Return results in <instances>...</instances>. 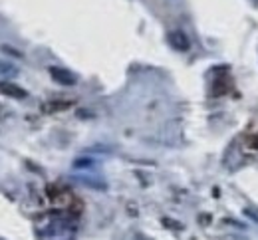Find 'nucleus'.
<instances>
[{
  "label": "nucleus",
  "instance_id": "obj_2",
  "mask_svg": "<svg viewBox=\"0 0 258 240\" xmlns=\"http://www.w3.org/2000/svg\"><path fill=\"white\" fill-rule=\"evenodd\" d=\"M169 44H171L175 50H179V52H187V50L191 48L189 38H187L185 32H181V30H173V32L169 34Z\"/></svg>",
  "mask_w": 258,
  "mask_h": 240
},
{
  "label": "nucleus",
  "instance_id": "obj_4",
  "mask_svg": "<svg viewBox=\"0 0 258 240\" xmlns=\"http://www.w3.org/2000/svg\"><path fill=\"white\" fill-rule=\"evenodd\" d=\"M230 90V84L226 79H215V96H225Z\"/></svg>",
  "mask_w": 258,
  "mask_h": 240
},
{
  "label": "nucleus",
  "instance_id": "obj_5",
  "mask_svg": "<svg viewBox=\"0 0 258 240\" xmlns=\"http://www.w3.org/2000/svg\"><path fill=\"white\" fill-rule=\"evenodd\" d=\"M244 145H246V149H250V151H258V131L252 133V135H248L246 141H244Z\"/></svg>",
  "mask_w": 258,
  "mask_h": 240
},
{
  "label": "nucleus",
  "instance_id": "obj_1",
  "mask_svg": "<svg viewBox=\"0 0 258 240\" xmlns=\"http://www.w3.org/2000/svg\"><path fill=\"white\" fill-rule=\"evenodd\" d=\"M0 94H4L6 98H14V100H24L28 96L26 90H22L20 86H16L12 82H2L0 84Z\"/></svg>",
  "mask_w": 258,
  "mask_h": 240
},
{
  "label": "nucleus",
  "instance_id": "obj_3",
  "mask_svg": "<svg viewBox=\"0 0 258 240\" xmlns=\"http://www.w3.org/2000/svg\"><path fill=\"white\" fill-rule=\"evenodd\" d=\"M50 75L54 77V82H58V84H62V86H74L76 79H78L72 71H68V69H64V68H52L50 69Z\"/></svg>",
  "mask_w": 258,
  "mask_h": 240
}]
</instances>
